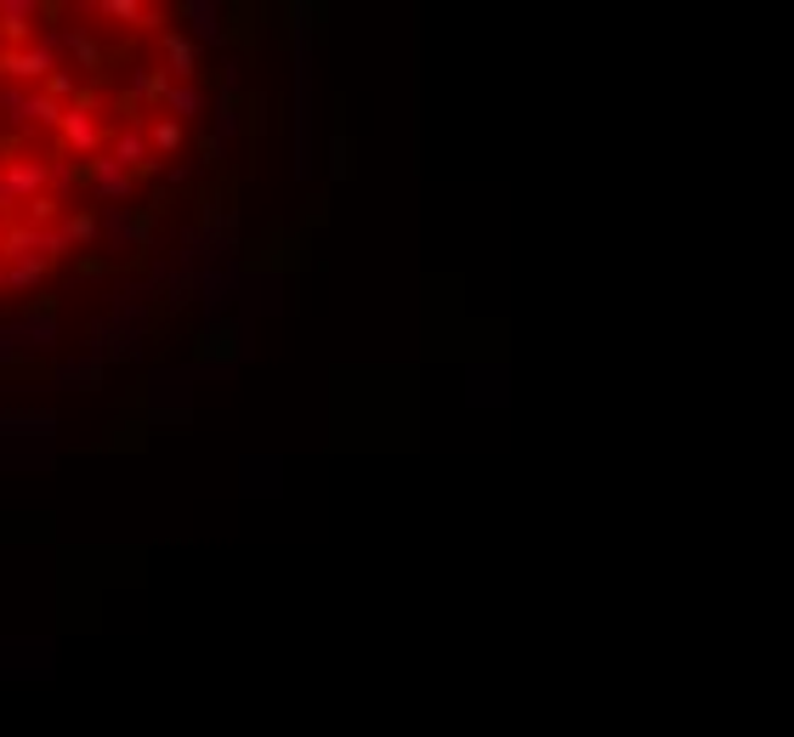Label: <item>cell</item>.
<instances>
[{"instance_id":"obj_15","label":"cell","mask_w":794,"mask_h":737,"mask_svg":"<svg viewBox=\"0 0 794 737\" xmlns=\"http://www.w3.org/2000/svg\"><path fill=\"white\" fill-rule=\"evenodd\" d=\"M68 52H74V63H80L86 74H97V68L108 63V52H103V46H97L86 29H68Z\"/></svg>"},{"instance_id":"obj_22","label":"cell","mask_w":794,"mask_h":737,"mask_svg":"<svg viewBox=\"0 0 794 737\" xmlns=\"http://www.w3.org/2000/svg\"><path fill=\"white\" fill-rule=\"evenodd\" d=\"M0 431H12V437L23 431V437H29V431H52V420H0Z\"/></svg>"},{"instance_id":"obj_6","label":"cell","mask_w":794,"mask_h":737,"mask_svg":"<svg viewBox=\"0 0 794 737\" xmlns=\"http://www.w3.org/2000/svg\"><path fill=\"white\" fill-rule=\"evenodd\" d=\"M57 137H63V154H74V160H91V154H103V125H97L91 114H80V109H68L63 114V125H57Z\"/></svg>"},{"instance_id":"obj_19","label":"cell","mask_w":794,"mask_h":737,"mask_svg":"<svg viewBox=\"0 0 794 737\" xmlns=\"http://www.w3.org/2000/svg\"><path fill=\"white\" fill-rule=\"evenodd\" d=\"M244 131V109L233 103L228 91H221V103H216V137H239Z\"/></svg>"},{"instance_id":"obj_20","label":"cell","mask_w":794,"mask_h":737,"mask_svg":"<svg viewBox=\"0 0 794 737\" xmlns=\"http://www.w3.org/2000/svg\"><path fill=\"white\" fill-rule=\"evenodd\" d=\"M74 91H80V80H74V74H68V68H57V74H52V80H46V97H52V103H63V109L74 103Z\"/></svg>"},{"instance_id":"obj_2","label":"cell","mask_w":794,"mask_h":737,"mask_svg":"<svg viewBox=\"0 0 794 737\" xmlns=\"http://www.w3.org/2000/svg\"><path fill=\"white\" fill-rule=\"evenodd\" d=\"M86 182H91V193H97V199H108V205H126V199L137 193V176H131L126 165H119V160L108 154V148L86 160Z\"/></svg>"},{"instance_id":"obj_1","label":"cell","mask_w":794,"mask_h":737,"mask_svg":"<svg viewBox=\"0 0 794 737\" xmlns=\"http://www.w3.org/2000/svg\"><path fill=\"white\" fill-rule=\"evenodd\" d=\"M57 74V58H52V46H0V80L7 86H46Z\"/></svg>"},{"instance_id":"obj_10","label":"cell","mask_w":794,"mask_h":737,"mask_svg":"<svg viewBox=\"0 0 794 737\" xmlns=\"http://www.w3.org/2000/svg\"><path fill=\"white\" fill-rule=\"evenodd\" d=\"M103 17H119V23H137V29H165V12L159 7H142V0H97Z\"/></svg>"},{"instance_id":"obj_3","label":"cell","mask_w":794,"mask_h":737,"mask_svg":"<svg viewBox=\"0 0 794 737\" xmlns=\"http://www.w3.org/2000/svg\"><path fill=\"white\" fill-rule=\"evenodd\" d=\"M46 176H52V160L29 154V148H23V154H12L7 165H0V182L12 188L17 205H29V199H40V193H46Z\"/></svg>"},{"instance_id":"obj_16","label":"cell","mask_w":794,"mask_h":737,"mask_svg":"<svg viewBox=\"0 0 794 737\" xmlns=\"http://www.w3.org/2000/svg\"><path fill=\"white\" fill-rule=\"evenodd\" d=\"M63 233H68V244H91L97 233H103V216H91V211H68V216H63Z\"/></svg>"},{"instance_id":"obj_17","label":"cell","mask_w":794,"mask_h":737,"mask_svg":"<svg viewBox=\"0 0 794 737\" xmlns=\"http://www.w3.org/2000/svg\"><path fill=\"white\" fill-rule=\"evenodd\" d=\"M46 272H52V262H17L7 267V290H40Z\"/></svg>"},{"instance_id":"obj_14","label":"cell","mask_w":794,"mask_h":737,"mask_svg":"<svg viewBox=\"0 0 794 737\" xmlns=\"http://www.w3.org/2000/svg\"><path fill=\"white\" fill-rule=\"evenodd\" d=\"M182 137H188V125H182V119H170V114H159V119H154V131H148V148H154V154H177Z\"/></svg>"},{"instance_id":"obj_8","label":"cell","mask_w":794,"mask_h":737,"mask_svg":"<svg viewBox=\"0 0 794 737\" xmlns=\"http://www.w3.org/2000/svg\"><path fill=\"white\" fill-rule=\"evenodd\" d=\"M182 17H188V40L193 46H216L221 40V7L216 0H182Z\"/></svg>"},{"instance_id":"obj_21","label":"cell","mask_w":794,"mask_h":737,"mask_svg":"<svg viewBox=\"0 0 794 737\" xmlns=\"http://www.w3.org/2000/svg\"><path fill=\"white\" fill-rule=\"evenodd\" d=\"M68 109H80V114H97V109H103V91H97V86H80V91H74V103Z\"/></svg>"},{"instance_id":"obj_7","label":"cell","mask_w":794,"mask_h":737,"mask_svg":"<svg viewBox=\"0 0 794 737\" xmlns=\"http://www.w3.org/2000/svg\"><path fill=\"white\" fill-rule=\"evenodd\" d=\"M40 0H0V46H35Z\"/></svg>"},{"instance_id":"obj_18","label":"cell","mask_w":794,"mask_h":737,"mask_svg":"<svg viewBox=\"0 0 794 737\" xmlns=\"http://www.w3.org/2000/svg\"><path fill=\"white\" fill-rule=\"evenodd\" d=\"M57 216H63V199H52V193H40V199L23 205V221L29 227H57Z\"/></svg>"},{"instance_id":"obj_12","label":"cell","mask_w":794,"mask_h":737,"mask_svg":"<svg viewBox=\"0 0 794 737\" xmlns=\"http://www.w3.org/2000/svg\"><path fill=\"white\" fill-rule=\"evenodd\" d=\"M80 182H86V160L57 154V160H52V176H46V193H52V199H68Z\"/></svg>"},{"instance_id":"obj_4","label":"cell","mask_w":794,"mask_h":737,"mask_svg":"<svg viewBox=\"0 0 794 737\" xmlns=\"http://www.w3.org/2000/svg\"><path fill=\"white\" fill-rule=\"evenodd\" d=\"M17 262H52L46 256V227H29V221L0 227V267H17Z\"/></svg>"},{"instance_id":"obj_13","label":"cell","mask_w":794,"mask_h":737,"mask_svg":"<svg viewBox=\"0 0 794 737\" xmlns=\"http://www.w3.org/2000/svg\"><path fill=\"white\" fill-rule=\"evenodd\" d=\"M103 233H108L114 244H142V239H148V221H142V216H131L126 205H119V211H108V216H103Z\"/></svg>"},{"instance_id":"obj_5","label":"cell","mask_w":794,"mask_h":737,"mask_svg":"<svg viewBox=\"0 0 794 737\" xmlns=\"http://www.w3.org/2000/svg\"><path fill=\"white\" fill-rule=\"evenodd\" d=\"M108 154L126 165L131 176L142 170V176H159V160H154V148H148V131L142 125H119V131L108 137Z\"/></svg>"},{"instance_id":"obj_23","label":"cell","mask_w":794,"mask_h":737,"mask_svg":"<svg viewBox=\"0 0 794 737\" xmlns=\"http://www.w3.org/2000/svg\"><path fill=\"white\" fill-rule=\"evenodd\" d=\"M12 205H17V199H12V188H7V182H0V216H7Z\"/></svg>"},{"instance_id":"obj_9","label":"cell","mask_w":794,"mask_h":737,"mask_svg":"<svg viewBox=\"0 0 794 737\" xmlns=\"http://www.w3.org/2000/svg\"><path fill=\"white\" fill-rule=\"evenodd\" d=\"M165 63H170V80H177V86L198 80V46L182 29H165Z\"/></svg>"},{"instance_id":"obj_11","label":"cell","mask_w":794,"mask_h":737,"mask_svg":"<svg viewBox=\"0 0 794 737\" xmlns=\"http://www.w3.org/2000/svg\"><path fill=\"white\" fill-rule=\"evenodd\" d=\"M205 109H210V97L198 91V86H170V91H165V109H159V114H170V119H182V125H188V119H198Z\"/></svg>"}]
</instances>
